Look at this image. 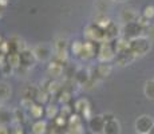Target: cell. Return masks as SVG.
Segmentation results:
<instances>
[{"instance_id": "obj_1", "label": "cell", "mask_w": 154, "mask_h": 134, "mask_svg": "<svg viewBox=\"0 0 154 134\" xmlns=\"http://www.w3.org/2000/svg\"><path fill=\"white\" fill-rule=\"evenodd\" d=\"M129 50L137 58L138 56H145L152 50V39L145 36V35L135 38V39H131L129 42Z\"/></svg>"}, {"instance_id": "obj_2", "label": "cell", "mask_w": 154, "mask_h": 134, "mask_svg": "<svg viewBox=\"0 0 154 134\" xmlns=\"http://www.w3.org/2000/svg\"><path fill=\"white\" fill-rule=\"evenodd\" d=\"M83 36L86 40L90 42H95V43H102L106 42V34H105V28L99 27L95 23H90L83 28Z\"/></svg>"}, {"instance_id": "obj_3", "label": "cell", "mask_w": 154, "mask_h": 134, "mask_svg": "<svg viewBox=\"0 0 154 134\" xmlns=\"http://www.w3.org/2000/svg\"><path fill=\"white\" fill-rule=\"evenodd\" d=\"M32 51L35 54L36 61L42 63H48L50 61H52V56H54V47L48 43H38L32 48Z\"/></svg>"}, {"instance_id": "obj_4", "label": "cell", "mask_w": 154, "mask_h": 134, "mask_svg": "<svg viewBox=\"0 0 154 134\" xmlns=\"http://www.w3.org/2000/svg\"><path fill=\"white\" fill-rule=\"evenodd\" d=\"M117 56V50H115L114 42H102L99 43V50H98V59L99 62H107L110 63L112 59Z\"/></svg>"}, {"instance_id": "obj_5", "label": "cell", "mask_w": 154, "mask_h": 134, "mask_svg": "<svg viewBox=\"0 0 154 134\" xmlns=\"http://www.w3.org/2000/svg\"><path fill=\"white\" fill-rule=\"evenodd\" d=\"M153 126H154V118L149 114L140 115V117H137V120L134 122L135 133H140V134H149Z\"/></svg>"}, {"instance_id": "obj_6", "label": "cell", "mask_w": 154, "mask_h": 134, "mask_svg": "<svg viewBox=\"0 0 154 134\" xmlns=\"http://www.w3.org/2000/svg\"><path fill=\"white\" fill-rule=\"evenodd\" d=\"M145 35V28L142 27L138 22H131V23H126L123 26L122 30V36L126 38L127 40H131L135 39L138 36H142Z\"/></svg>"}, {"instance_id": "obj_7", "label": "cell", "mask_w": 154, "mask_h": 134, "mask_svg": "<svg viewBox=\"0 0 154 134\" xmlns=\"http://www.w3.org/2000/svg\"><path fill=\"white\" fill-rule=\"evenodd\" d=\"M87 125H88V130H90L93 134H103L105 132V125L106 121L103 118L102 114H95L91 118L87 120Z\"/></svg>"}, {"instance_id": "obj_8", "label": "cell", "mask_w": 154, "mask_h": 134, "mask_svg": "<svg viewBox=\"0 0 154 134\" xmlns=\"http://www.w3.org/2000/svg\"><path fill=\"white\" fill-rule=\"evenodd\" d=\"M98 50H99V43L85 40L83 48H82V54L79 58H81L82 61H90V59L95 58V55H98Z\"/></svg>"}, {"instance_id": "obj_9", "label": "cell", "mask_w": 154, "mask_h": 134, "mask_svg": "<svg viewBox=\"0 0 154 134\" xmlns=\"http://www.w3.org/2000/svg\"><path fill=\"white\" fill-rule=\"evenodd\" d=\"M137 56L134 55L129 48L127 50H123V51H119L117 52V56H115V62H117L118 66L121 67H126V66H130L133 62L135 61Z\"/></svg>"}, {"instance_id": "obj_10", "label": "cell", "mask_w": 154, "mask_h": 134, "mask_svg": "<svg viewBox=\"0 0 154 134\" xmlns=\"http://www.w3.org/2000/svg\"><path fill=\"white\" fill-rule=\"evenodd\" d=\"M75 113L76 114H79L81 117H85V118H91L93 115H91V106H90V102H88L87 99H85V98H79L78 101L75 102Z\"/></svg>"}, {"instance_id": "obj_11", "label": "cell", "mask_w": 154, "mask_h": 134, "mask_svg": "<svg viewBox=\"0 0 154 134\" xmlns=\"http://www.w3.org/2000/svg\"><path fill=\"white\" fill-rule=\"evenodd\" d=\"M20 54V63H22V68H26V70H29L31 67L35 66V63H36V58H35V54L32 50H28L26 48L24 51L19 52Z\"/></svg>"}, {"instance_id": "obj_12", "label": "cell", "mask_w": 154, "mask_h": 134, "mask_svg": "<svg viewBox=\"0 0 154 134\" xmlns=\"http://www.w3.org/2000/svg\"><path fill=\"white\" fill-rule=\"evenodd\" d=\"M63 71H64V64L62 63V62L56 61V59L48 62V66H47V74L50 75V78L58 79L59 76L63 75Z\"/></svg>"}, {"instance_id": "obj_13", "label": "cell", "mask_w": 154, "mask_h": 134, "mask_svg": "<svg viewBox=\"0 0 154 134\" xmlns=\"http://www.w3.org/2000/svg\"><path fill=\"white\" fill-rule=\"evenodd\" d=\"M112 73V66L107 62H99V64L95 67V71H94L93 75H95L99 80L105 79L107 76H110Z\"/></svg>"}, {"instance_id": "obj_14", "label": "cell", "mask_w": 154, "mask_h": 134, "mask_svg": "<svg viewBox=\"0 0 154 134\" xmlns=\"http://www.w3.org/2000/svg\"><path fill=\"white\" fill-rule=\"evenodd\" d=\"M105 34H106V40L109 42H114L119 38L121 35V28L117 23L114 22H110L107 24V27L105 28Z\"/></svg>"}, {"instance_id": "obj_15", "label": "cell", "mask_w": 154, "mask_h": 134, "mask_svg": "<svg viewBox=\"0 0 154 134\" xmlns=\"http://www.w3.org/2000/svg\"><path fill=\"white\" fill-rule=\"evenodd\" d=\"M52 47H54V52L69 51V39L63 35H58V36H55Z\"/></svg>"}, {"instance_id": "obj_16", "label": "cell", "mask_w": 154, "mask_h": 134, "mask_svg": "<svg viewBox=\"0 0 154 134\" xmlns=\"http://www.w3.org/2000/svg\"><path fill=\"white\" fill-rule=\"evenodd\" d=\"M10 123H14V111L5 106H0V125L7 126Z\"/></svg>"}, {"instance_id": "obj_17", "label": "cell", "mask_w": 154, "mask_h": 134, "mask_svg": "<svg viewBox=\"0 0 154 134\" xmlns=\"http://www.w3.org/2000/svg\"><path fill=\"white\" fill-rule=\"evenodd\" d=\"M12 97V87L8 82L5 80H0V102L10 99Z\"/></svg>"}, {"instance_id": "obj_18", "label": "cell", "mask_w": 154, "mask_h": 134, "mask_svg": "<svg viewBox=\"0 0 154 134\" xmlns=\"http://www.w3.org/2000/svg\"><path fill=\"white\" fill-rule=\"evenodd\" d=\"M5 63L12 68H15V70L20 68V66H22V63H20V54L15 51H11L10 54H7L5 55Z\"/></svg>"}, {"instance_id": "obj_19", "label": "cell", "mask_w": 154, "mask_h": 134, "mask_svg": "<svg viewBox=\"0 0 154 134\" xmlns=\"http://www.w3.org/2000/svg\"><path fill=\"white\" fill-rule=\"evenodd\" d=\"M103 134H121V123L117 118L111 121H107L105 125V132Z\"/></svg>"}, {"instance_id": "obj_20", "label": "cell", "mask_w": 154, "mask_h": 134, "mask_svg": "<svg viewBox=\"0 0 154 134\" xmlns=\"http://www.w3.org/2000/svg\"><path fill=\"white\" fill-rule=\"evenodd\" d=\"M138 15L135 12L134 10H131V8H125V10H122V12H121V20H122L123 23H131V22H137L138 19Z\"/></svg>"}, {"instance_id": "obj_21", "label": "cell", "mask_w": 154, "mask_h": 134, "mask_svg": "<svg viewBox=\"0 0 154 134\" xmlns=\"http://www.w3.org/2000/svg\"><path fill=\"white\" fill-rule=\"evenodd\" d=\"M8 43H10L11 51H15V52H22V51H24V50L27 48V47H26L24 40H23L22 38H19V36H12Z\"/></svg>"}, {"instance_id": "obj_22", "label": "cell", "mask_w": 154, "mask_h": 134, "mask_svg": "<svg viewBox=\"0 0 154 134\" xmlns=\"http://www.w3.org/2000/svg\"><path fill=\"white\" fill-rule=\"evenodd\" d=\"M28 111H29V115H31L32 118L40 120L43 115H46V107H44V105H42V103L35 102L34 106H32L31 109L28 110Z\"/></svg>"}, {"instance_id": "obj_23", "label": "cell", "mask_w": 154, "mask_h": 134, "mask_svg": "<svg viewBox=\"0 0 154 134\" xmlns=\"http://www.w3.org/2000/svg\"><path fill=\"white\" fill-rule=\"evenodd\" d=\"M47 130H48V125H47V121L44 120L35 121L31 127V132L34 134H47Z\"/></svg>"}, {"instance_id": "obj_24", "label": "cell", "mask_w": 154, "mask_h": 134, "mask_svg": "<svg viewBox=\"0 0 154 134\" xmlns=\"http://www.w3.org/2000/svg\"><path fill=\"white\" fill-rule=\"evenodd\" d=\"M39 90H40V87H38V86L28 85L27 87L23 90V98H28V99H32L36 102V97H38V94H39Z\"/></svg>"}, {"instance_id": "obj_25", "label": "cell", "mask_w": 154, "mask_h": 134, "mask_svg": "<svg viewBox=\"0 0 154 134\" xmlns=\"http://www.w3.org/2000/svg\"><path fill=\"white\" fill-rule=\"evenodd\" d=\"M143 94L147 99L154 101V79L146 80L143 86Z\"/></svg>"}, {"instance_id": "obj_26", "label": "cell", "mask_w": 154, "mask_h": 134, "mask_svg": "<svg viewBox=\"0 0 154 134\" xmlns=\"http://www.w3.org/2000/svg\"><path fill=\"white\" fill-rule=\"evenodd\" d=\"M59 114H60V109H59L55 103H50V105L46 107V117L48 118V120L54 121Z\"/></svg>"}, {"instance_id": "obj_27", "label": "cell", "mask_w": 154, "mask_h": 134, "mask_svg": "<svg viewBox=\"0 0 154 134\" xmlns=\"http://www.w3.org/2000/svg\"><path fill=\"white\" fill-rule=\"evenodd\" d=\"M59 97H58V101L59 102H62L63 103V105H67V103L70 102L71 99H72V97H71V95H72V93H71L70 90H67V89H62L60 91H59Z\"/></svg>"}, {"instance_id": "obj_28", "label": "cell", "mask_w": 154, "mask_h": 134, "mask_svg": "<svg viewBox=\"0 0 154 134\" xmlns=\"http://www.w3.org/2000/svg\"><path fill=\"white\" fill-rule=\"evenodd\" d=\"M111 20L109 19L107 16H106V14H97V16L94 17V22L93 23H95V24H98L99 27H102V28H106L107 27V24L110 23Z\"/></svg>"}, {"instance_id": "obj_29", "label": "cell", "mask_w": 154, "mask_h": 134, "mask_svg": "<svg viewBox=\"0 0 154 134\" xmlns=\"http://www.w3.org/2000/svg\"><path fill=\"white\" fill-rule=\"evenodd\" d=\"M27 121L24 114V109H15L14 110V123H20L23 125Z\"/></svg>"}, {"instance_id": "obj_30", "label": "cell", "mask_w": 154, "mask_h": 134, "mask_svg": "<svg viewBox=\"0 0 154 134\" xmlns=\"http://www.w3.org/2000/svg\"><path fill=\"white\" fill-rule=\"evenodd\" d=\"M82 48H83V42H81V40L72 42V43H71V46H70L71 54H72L74 56H76V58H79V56H81Z\"/></svg>"}, {"instance_id": "obj_31", "label": "cell", "mask_w": 154, "mask_h": 134, "mask_svg": "<svg viewBox=\"0 0 154 134\" xmlns=\"http://www.w3.org/2000/svg\"><path fill=\"white\" fill-rule=\"evenodd\" d=\"M142 16H145L146 19H149L150 22L154 19V4H147L143 7V10H142L141 12Z\"/></svg>"}, {"instance_id": "obj_32", "label": "cell", "mask_w": 154, "mask_h": 134, "mask_svg": "<svg viewBox=\"0 0 154 134\" xmlns=\"http://www.w3.org/2000/svg\"><path fill=\"white\" fill-rule=\"evenodd\" d=\"M48 101H50V94L47 93L44 89L40 87L39 94H38V97H36V102H38V103H42V105H46Z\"/></svg>"}, {"instance_id": "obj_33", "label": "cell", "mask_w": 154, "mask_h": 134, "mask_svg": "<svg viewBox=\"0 0 154 134\" xmlns=\"http://www.w3.org/2000/svg\"><path fill=\"white\" fill-rule=\"evenodd\" d=\"M109 0H97L95 3V10L98 11L99 14H106V11L109 10Z\"/></svg>"}, {"instance_id": "obj_34", "label": "cell", "mask_w": 154, "mask_h": 134, "mask_svg": "<svg viewBox=\"0 0 154 134\" xmlns=\"http://www.w3.org/2000/svg\"><path fill=\"white\" fill-rule=\"evenodd\" d=\"M34 103H35V101L28 99V98H23V99L20 101V107L24 110H29L32 106H34Z\"/></svg>"}, {"instance_id": "obj_35", "label": "cell", "mask_w": 154, "mask_h": 134, "mask_svg": "<svg viewBox=\"0 0 154 134\" xmlns=\"http://www.w3.org/2000/svg\"><path fill=\"white\" fill-rule=\"evenodd\" d=\"M10 134H24V129L20 123H14L10 130Z\"/></svg>"}, {"instance_id": "obj_36", "label": "cell", "mask_w": 154, "mask_h": 134, "mask_svg": "<svg viewBox=\"0 0 154 134\" xmlns=\"http://www.w3.org/2000/svg\"><path fill=\"white\" fill-rule=\"evenodd\" d=\"M145 36L150 38V39H153V38H154V26L153 24H150L149 27H146V28H145Z\"/></svg>"}, {"instance_id": "obj_37", "label": "cell", "mask_w": 154, "mask_h": 134, "mask_svg": "<svg viewBox=\"0 0 154 134\" xmlns=\"http://www.w3.org/2000/svg\"><path fill=\"white\" fill-rule=\"evenodd\" d=\"M103 115V118H105V121L107 122V121H111V120H114V118H117L112 113H105V114H102Z\"/></svg>"}, {"instance_id": "obj_38", "label": "cell", "mask_w": 154, "mask_h": 134, "mask_svg": "<svg viewBox=\"0 0 154 134\" xmlns=\"http://www.w3.org/2000/svg\"><path fill=\"white\" fill-rule=\"evenodd\" d=\"M0 134H10V130H8V127L0 125Z\"/></svg>"}, {"instance_id": "obj_39", "label": "cell", "mask_w": 154, "mask_h": 134, "mask_svg": "<svg viewBox=\"0 0 154 134\" xmlns=\"http://www.w3.org/2000/svg\"><path fill=\"white\" fill-rule=\"evenodd\" d=\"M112 2H115V3H126V2H129V0H112Z\"/></svg>"}, {"instance_id": "obj_40", "label": "cell", "mask_w": 154, "mask_h": 134, "mask_svg": "<svg viewBox=\"0 0 154 134\" xmlns=\"http://www.w3.org/2000/svg\"><path fill=\"white\" fill-rule=\"evenodd\" d=\"M149 134H154V126L152 127V130H150V132H149Z\"/></svg>"}, {"instance_id": "obj_41", "label": "cell", "mask_w": 154, "mask_h": 134, "mask_svg": "<svg viewBox=\"0 0 154 134\" xmlns=\"http://www.w3.org/2000/svg\"><path fill=\"white\" fill-rule=\"evenodd\" d=\"M3 43V42H2V38H0V44H2Z\"/></svg>"}, {"instance_id": "obj_42", "label": "cell", "mask_w": 154, "mask_h": 134, "mask_svg": "<svg viewBox=\"0 0 154 134\" xmlns=\"http://www.w3.org/2000/svg\"><path fill=\"white\" fill-rule=\"evenodd\" d=\"M28 134H34V133H28Z\"/></svg>"}, {"instance_id": "obj_43", "label": "cell", "mask_w": 154, "mask_h": 134, "mask_svg": "<svg viewBox=\"0 0 154 134\" xmlns=\"http://www.w3.org/2000/svg\"><path fill=\"white\" fill-rule=\"evenodd\" d=\"M135 134H140V133H135Z\"/></svg>"}]
</instances>
